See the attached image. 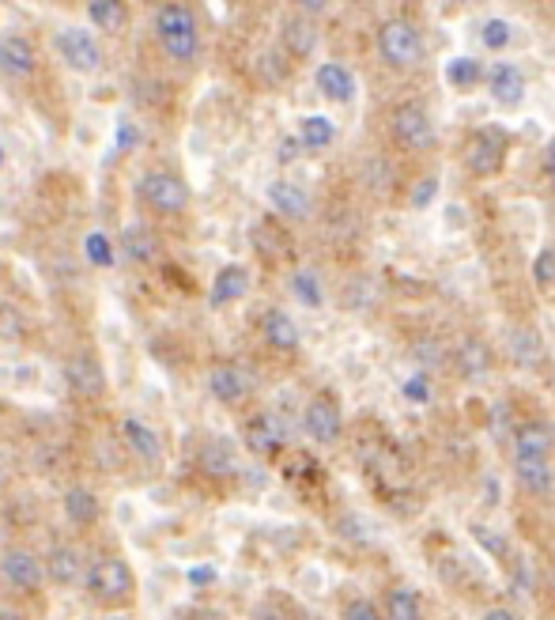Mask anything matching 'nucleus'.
I'll return each instance as SVG.
<instances>
[{
  "label": "nucleus",
  "instance_id": "obj_1",
  "mask_svg": "<svg viewBox=\"0 0 555 620\" xmlns=\"http://www.w3.org/2000/svg\"><path fill=\"white\" fill-rule=\"evenodd\" d=\"M152 35L174 65H193L201 57V19L185 0H163L152 16Z\"/></svg>",
  "mask_w": 555,
  "mask_h": 620
},
{
  "label": "nucleus",
  "instance_id": "obj_2",
  "mask_svg": "<svg viewBox=\"0 0 555 620\" xmlns=\"http://www.w3.org/2000/svg\"><path fill=\"white\" fill-rule=\"evenodd\" d=\"M84 590L99 609H129L136 602V575L125 556H118V552H99L87 564Z\"/></svg>",
  "mask_w": 555,
  "mask_h": 620
},
{
  "label": "nucleus",
  "instance_id": "obj_3",
  "mask_svg": "<svg viewBox=\"0 0 555 620\" xmlns=\"http://www.w3.org/2000/svg\"><path fill=\"white\" fill-rule=\"evenodd\" d=\"M136 201L155 220H182L193 205V190L182 174L174 171H148L136 178Z\"/></svg>",
  "mask_w": 555,
  "mask_h": 620
},
{
  "label": "nucleus",
  "instance_id": "obj_4",
  "mask_svg": "<svg viewBox=\"0 0 555 620\" xmlns=\"http://www.w3.org/2000/svg\"><path fill=\"white\" fill-rule=\"evenodd\" d=\"M53 50H57V57L65 61L68 69L80 72V76H99L106 69L102 42L91 31H84V27H57L53 31Z\"/></svg>",
  "mask_w": 555,
  "mask_h": 620
},
{
  "label": "nucleus",
  "instance_id": "obj_5",
  "mask_svg": "<svg viewBox=\"0 0 555 620\" xmlns=\"http://www.w3.org/2000/svg\"><path fill=\"white\" fill-rule=\"evenodd\" d=\"M374 46L389 69H412L423 57V38L408 19H386L374 35Z\"/></svg>",
  "mask_w": 555,
  "mask_h": 620
},
{
  "label": "nucleus",
  "instance_id": "obj_6",
  "mask_svg": "<svg viewBox=\"0 0 555 620\" xmlns=\"http://www.w3.org/2000/svg\"><path fill=\"white\" fill-rule=\"evenodd\" d=\"M0 579L12 586L16 594H38L46 579V560L27 545H8L0 552Z\"/></svg>",
  "mask_w": 555,
  "mask_h": 620
},
{
  "label": "nucleus",
  "instance_id": "obj_7",
  "mask_svg": "<svg viewBox=\"0 0 555 620\" xmlns=\"http://www.w3.org/2000/svg\"><path fill=\"white\" fill-rule=\"evenodd\" d=\"M506 159V129L503 125H484L476 129L465 144V167H469L476 178H488L503 167Z\"/></svg>",
  "mask_w": 555,
  "mask_h": 620
},
{
  "label": "nucleus",
  "instance_id": "obj_8",
  "mask_svg": "<svg viewBox=\"0 0 555 620\" xmlns=\"http://www.w3.org/2000/svg\"><path fill=\"white\" fill-rule=\"evenodd\" d=\"M38 72V46L31 35L23 31H8L0 35V76L12 84H27Z\"/></svg>",
  "mask_w": 555,
  "mask_h": 620
},
{
  "label": "nucleus",
  "instance_id": "obj_9",
  "mask_svg": "<svg viewBox=\"0 0 555 620\" xmlns=\"http://www.w3.org/2000/svg\"><path fill=\"white\" fill-rule=\"evenodd\" d=\"M42 560H46V579H50V586H61V590H72V586L84 583L87 564H91V556L76 541H53L50 552Z\"/></svg>",
  "mask_w": 555,
  "mask_h": 620
},
{
  "label": "nucleus",
  "instance_id": "obj_10",
  "mask_svg": "<svg viewBox=\"0 0 555 620\" xmlns=\"http://www.w3.org/2000/svg\"><path fill=\"white\" fill-rule=\"evenodd\" d=\"M65 386L72 390V397H84V401H99L106 394V367L95 352H72L61 367Z\"/></svg>",
  "mask_w": 555,
  "mask_h": 620
},
{
  "label": "nucleus",
  "instance_id": "obj_11",
  "mask_svg": "<svg viewBox=\"0 0 555 620\" xmlns=\"http://www.w3.org/2000/svg\"><path fill=\"white\" fill-rule=\"evenodd\" d=\"M204 386H208V394L216 397L219 405H238L242 397L250 394V379H246V371L235 360L212 363L208 375H204Z\"/></svg>",
  "mask_w": 555,
  "mask_h": 620
},
{
  "label": "nucleus",
  "instance_id": "obj_12",
  "mask_svg": "<svg viewBox=\"0 0 555 620\" xmlns=\"http://www.w3.org/2000/svg\"><path fill=\"white\" fill-rule=\"evenodd\" d=\"M393 137L397 144L412 148V152H423L435 144V129H431V118L423 114L416 103H404L393 110Z\"/></svg>",
  "mask_w": 555,
  "mask_h": 620
},
{
  "label": "nucleus",
  "instance_id": "obj_13",
  "mask_svg": "<svg viewBox=\"0 0 555 620\" xmlns=\"http://www.w3.org/2000/svg\"><path fill=\"white\" fill-rule=\"evenodd\" d=\"M303 424H306V435H310L314 443H325V447H329V443H337L340 428H344L337 401H333L329 394L310 397V405H306V413H303Z\"/></svg>",
  "mask_w": 555,
  "mask_h": 620
},
{
  "label": "nucleus",
  "instance_id": "obj_14",
  "mask_svg": "<svg viewBox=\"0 0 555 620\" xmlns=\"http://www.w3.org/2000/svg\"><path fill=\"white\" fill-rule=\"evenodd\" d=\"M84 12H87V23L99 35H110V38L125 35L129 23H133V4L129 0H87Z\"/></svg>",
  "mask_w": 555,
  "mask_h": 620
},
{
  "label": "nucleus",
  "instance_id": "obj_15",
  "mask_svg": "<svg viewBox=\"0 0 555 620\" xmlns=\"http://www.w3.org/2000/svg\"><path fill=\"white\" fill-rule=\"evenodd\" d=\"M121 443L129 447L136 462L144 465H159L163 462V439L155 435L152 424H144V420H136V416H125L121 420Z\"/></svg>",
  "mask_w": 555,
  "mask_h": 620
},
{
  "label": "nucleus",
  "instance_id": "obj_16",
  "mask_svg": "<svg viewBox=\"0 0 555 620\" xmlns=\"http://www.w3.org/2000/svg\"><path fill=\"white\" fill-rule=\"evenodd\" d=\"M61 511L76 530H91V526H99L102 518V500L87 484H68L65 496H61Z\"/></svg>",
  "mask_w": 555,
  "mask_h": 620
},
{
  "label": "nucleus",
  "instance_id": "obj_17",
  "mask_svg": "<svg viewBox=\"0 0 555 620\" xmlns=\"http://www.w3.org/2000/svg\"><path fill=\"white\" fill-rule=\"evenodd\" d=\"M197 465H201L204 477L227 481V477H235L238 473V454L223 435H212V439H204L201 450H197Z\"/></svg>",
  "mask_w": 555,
  "mask_h": 620
},
{
  "label": "nucleus",
  "instance_id": "obj_18",
  "mask_svg": "<svg viewBox=\"0 0 555 620\" xmlns=\"http://www.w3.org/2000/svg\"><path fill=\"white\" fill-rule=\"evenodd\" d=\"M514 473H518V484L533 496H552L555 488V469L548 462V454H518L514 462Z\"/></svg>",
  "mask_w": 555,
  "mask_h": 620
},
{
  "label": "nucleus",
  "instance_id": "obj_19",
  "mask_svg": "<svg viewBox=\"0 0 555 620\" xmlns=\"http://www.w3.org/2000/svg\"><path fill=\"white\" fill-rule=\"evenodd\" d=\"M246 447H250L257 458H272L276 450L284 447V428H280V420L269 413L253 416L250 424H246Z\"/></svg>",
  "mask_w": 555,
  "mask_h": 620
},
{
  "label": "nucleus",
  "instance_id": "obj_20",
  "mask_svg": "<svg viewBox=\"0 0 555 620\" xmlns=\"http://www.w3.org/2000/svg\"><path fill=\"white\" fill-rule=\"evenodd\" d=\"M261 333H265V345H272L276 352H295L299 348V326H295V318L284 314V310H265V318H261Z\"/></svg>",
  "mask_w": 555,
  "mask_h": 620
},
{
  "label": "nucleus",
  "instance_id": "obj_21",
  "mask_svg": "<svg viewBox=\"0 0 555 620\" xmlns=\"http://www.w3.org/2000/svg\"><path fill=\"white\" fill-rule=\"evenodd\" d=\"M250 292V273L242 265H223L212 280V307H231Z\"/></svg>",
  "mask_w": 555,
  "mask_h": 620
},
{
  "label": "nucleus",
  "instance_id": "obj_22",
  "mask_svg": "<svg viewBox=\"0 0 555 620\" xmlns=\"http://www.w3.org/2000/svg\"><path fill=\"white\" fill-rule=\"evenodd\" d=\"M488 87H491V95H495V103H503V106H518L525 99L522 72L514 69V65H506V61L488 69Z\"/></svg>",
  "mask_w": 555,
  "mask_h": 620
},
{
  "label": "nucleus",
  "instance_id": "obj_23",
  "mask_svg": "<svg viewBox=\"0 0 555 620\" xmlns=\"http://www.w3.org/2000/svg\"><path fill=\"white\" fill-rule=\"evenodd\" d=\"M269 201H272V208L284 216V220H306L310 216V197H306L295 182H272L269 186Z\"/></svg>",
  "mask_w": 555,
  "mask_h": 620
},
{
  "label": "nucleus",
  "instance_id": "obj_24",
  "mask_svg": "<svg viewBox=\"0 0 555 620\" xmlns=\"http://www.w3.org/2000/svg\"><path fill=\"white\" fill-rule=\"evenodd\" d=\"M318 91L325 99H333V103H352L355 99V76L344 65L337 61H329V65H321L318 69Z\"/></svg>",
  "mask_w": 555,
  "mask_h": 620
},
{
  "label": "nucleus",
  "instance_id": "obj_25",
  "mask_svg": "<svg viewBox=\"0 0 555 620\" xmlns=\"http://www.w3.org/2000/svg\"><path fill=\"white\" fill-rule=\"evenodd\" d=\"M284 46L287 53H295V57H310V53L318 50V27H314V16H295L284 23Z\"/></svg>",
  "mask_w": 555,
  "mask_h": 620
},
{
  "label": "nucleus",
  "instance_id": "obj_26",
  "mask_svg": "<svg viewBox=\"0 0 555 620\" xmlns=\"http://www.w3.org/2000/svg\"><path fill=\"white\" fill-rule=\"evenodd\" d=\"M121 250L133 261H140V265H148V261H155V254H159V239H155L152 227L129 224L121 231Z\"/></svg>",
  "mask_w": 555,
  "mask_h": 620
},
{
  "label": "nucleus",
  "instance_id": "obj_27",
  "mask_svg": "<svg viewBox=\"0 0 555 620\" xmlns=\"http://www.w3.org/2000/svg\"><path fill=\"white\" fill-rule=\"evenodd\" d=\"M457 363H461V375L465 379H484L491 367V348L480 337H465L457 345Z\"/></svg>",
  "mask_w": 555,
  "mask_h": 620
},
{
  "label": "nucleus",
  "instance_id": "obj_28",
  "mask_svg": "<svg viewBox=\"0 0 555 620\" xmlns=\"http://www.w3.org/2000/svg\"><path fill=\"white\" fill-rule=\"evenodd\" d=\"M555 443L552 428L544 420H529L522 428L514 431V454H548Z\"/></svg>",
  "mask_w": 555,
  "mask_h": 620
},
{
  "label": "nucleus",
  "instance_id": "obj_29",
  "mask_svg": "<svg viewBox=\"0 0 555 620\" xmlns=\"http://www.w3.org/2000/svg\"><path fill=\"white\" fill-rule=\"evenodd\" d=\"M253 246L261 254H269V258H287L291 254V239H287V231L276 220H261L253 227Z\"/></svg>",
  "mask_w": 555,
  "mask_h": 620
},
{
  "label": "nucleus",
  "instance_id": "obj_30",
  "mask_svg": "<svg viewBox=\"0 0 555 620\" xmlns=\"http://www.w3.org/2000/svg\"><path fill=\"white\" fill-rule=\"evenodd\" d=\"M510 356L514 363H522V367H537L540 356H544V345H540L537 329H510Z\"/></svg>",
  "mask_w": 555,
  "mask_h": 620
},
{
  "label": "nucleus",
  "instance_id": "obj_31",
  "mask_svg": "<svg viewBox=\"0 0 555 620\" xmlns=\"http://www.w3.org/2000/svg\"><path fill=\"white\" fill-rule=\"evenodd\" d=\"M299 137H303V144L310 148V152H321V148L333 144L337 125H333L329 118H321V114H314V118H306L303 125H299Z\"/></svg>",
  "mask_w": 555,
  "mask_h": 620
},
{
  "label": "nucleus",
  "instance_id": "obj_32",
  "mask_svg": "<svg viewBox=\"0 0 555 620\" xmlns=\"http://www.w3.org/2000/svg\"><path fill=\"white\" fill-rule=\"evenodd\" d=\"M446 80H450V87H457V91H469V87H476L484 80V69H480L472 57H454V61L446 65Z\"/></svg>",
  "mask_w": 555,
  "mask_h": 620
},
{
  "label": "nucleus",
  "instance_id": "obj_33",
  "mask_svg": "<svg viewBox=\"0 0 555 620\" xmlns=\"http://www.w3.org/2000/svg\"><path fill=\"white\" fill-rule=\"evenodd\" d=\"M386 617L393 620H416L420 617V594L416 590H389L386 594Z\"/></svg>",
  "mask_w": 555,
  "mask_h": 620
},
{
  "label": "nucleus",
  "instance_id": "obj_34",
  "mask_svg": "<svg viewBox=\"0 0 555 620\" xmlns=\"http://www.w3.org/2000/svg\"><path fill=\"white\" fill-rule=\"evenodd\" d=\"M291 292H295V299L299 303H306V307H321V284L314 273H295L291 276Z\"/></svg>",
  "mask_w": 555,
  "mask_h": 620
},
{
  "label": "nucleus",
  "instance_id": "obj_35",
  "mask_svg": "<svg viewBox=\"0 0 555 620\" xmlns=\"http://www.w3.org/2000/svg\"><path fill=\"white\" fill-rule=\"evenodd\" d=\"M84 250H87V258H91V265H99V269L114 265V242L106 239L102 231H91V235H87Z\"/></svg>",
  "mask_w": 555,
  "mask_h": 620
},
{
  "label": "nucleus",
  "instance_id": "obj_36",
  "mask_svg": "<svg viewBox=\"0 0 555 620\" xmlns=\"http://www.w3.org/2000/svg\"><path fill=\"white\" fill-rule=\"evenodd\" d=\"M480 42L488 46V50H503V46H510V23L499 16H491L484 27H480Z\"/></svg>",
  "mask_w": 555,
  "mask_h": 620
},
{
  "label": "nucleus",
  "instance_id": "obj_37",
  "mask_svg": "<svg viewBox=\"0 0 555 620\" xmlns=\"http://www.w3.org/2000/svg\"><path fill=\"white\" fill-rule=\"evenodd\" d=\"M533 280L540 288H548L555 280V250H540L537 261H533Z\"/></svg>",
  "mask_w": 555,
  "mask_h": 620
},
{
  "label": "nucleus",
  "instance_id": "obj_38",
  "mask_svg": "<svg viewBox=\"0 0 555 620\" xmlns=\"http://www.w3.org/2000/svg\"><path fill=\"white\" fill-rule=\"evenodd\" d=\"M416 360L423 363V367H442V360H446V348H442V341H420L416 345Z\"/></svg>",
  "mask_w": 555,
  "mask_h": 620
},
{
  "label": "nucleus",
  "instance_id": "obj_39",
  "mask_svg": "<svg viewBox=\"0 0 555 620\" xmlns=\"http://www.w3.org/2000/svg\"><path fill=\"white\" fill-rule=\"evenodd\" d=\"M401 394L408 397V401H416V405L431 401V386H427V375H412V379L401 386Z\"/></svg>",
  "mask_w": 555,
  "mask_h": 620
},
{
  "label": "nucleus",
  "instance_id": "obj_40",
  "mask_svg": "<svg viewBox=\"0 0 555 620\" xmlns=\"http://www.w3.org/2000/svg\"><path fill=\"white\" fill-rule=\"evenodd\" d=\"M344 617L348 620H378V605L370 598H355V602L344 605Z\"/></svg>",
  "mask_w": 555,
  "mask_h": 620
},
{
  "label": "nucleus",
  "instance_id": "obj_41",
  "mask_svg": "<svg viewBox=\"0 0 555 620\" xmlns=\"http://www.w3.org/2000/svg\"><path fill=\"white\" fill-rule=\"evenodd\" d=\"M435 190H438L435 178H423L420 186H416V193H412V205L423 208V205H427V201H431V197H435Z\"/></svg>",
  "mask_w": 555,
  "mask_h": 620
},
{
  "label": "nucleus",
  "instance_id": "obj_42",
  "mask_svg": "<svg viewBox=\"0 0 555 620\" xmlns=\"http://www.w3.org/2000/svg\"><path fill=\"white\" fill-rule=\"evenodd\" d=\"M295 8L306 12V16H321V12L329 8V0H295Z\"/></svg>",
  "mask_w": 555,
  "mask_h": 620
},
{
  "label": "nucleus",
  "instance_id": "obj_43",
  "mask_svg": "<svg viewBox=\"0 0 555 620\" xmlns=\"http://www.w3.org/2000/svg\"><path fill=\"white\" fill-rule=\"evenodd\" d=\"M544 174L555 182V140H548V148H544Z\"/></svg>",
  "mask_w": 555,
  "mask_h": 620
},
{
  "label": "nucleus",
  "instance_id": "obj_44",
  "mask_svg": "<svg viewBox=\"0 0 555 620\" xmlns=\"http://www.w3.org/2000/svg\"><path fill=\"white\" fill-rule=\"evenodd\" d=\"M488 617H491V620H510V613H506V609H491Z\"/></svg>",
  "mask_w": 555,
  "mask_h": 620
},
{
  "label": "nucleus",
  "instance_id": "obj_45",
  "mask_svg": "<svg viewBox=\"0 0 555 620\" xmlns=\"http://www.w3.org/2000/svg\"><path fill=\"white\" fill-rule=\"evenodd\" d=\"M4 484H8V469H4V462H0V492H4Z\"/></svg>",
  "mask_w": 555,
  "mask_h": 620
},
{
  "label": "nucleus",
  "instance_id": "obj_46",
  "mask_svg": "<svg viewBox=\"0 0 555 620\" xmlns=\"http://www.w3.org/2000/svg\"><path fill=\"white\" fill-rule=\"evenodd\" d=\"M4 159H8V155H4V148H0V167H4Z\"/></svg>",
  "mask_w": 555,
  "mask_h": 620
},
{
  "label": "nucleus",
  "instance_id": "obj_47",
  "mask_svg": "<svg viewBox=\"0 0 555 620\" xmlns=\"http://www.w3.org/2000/svg\"><path fill=\"white\" fill-rule=\"evenodd\" d=\"M461 4H476V0H461Z\"/></svg>",
  "mask_w": 555,
  "mask_h": 620
}]
</instances>
